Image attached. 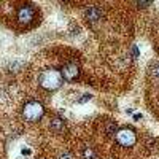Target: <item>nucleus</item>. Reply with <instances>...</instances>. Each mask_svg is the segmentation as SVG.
Here are the masks:
<instances>
[{"label": "nucleus", "instance_id": "nucleus-1", "mask_svg": "<svg viewBox=\"0 0 159 159\" xmlns=\"http://www.w3.org/2000/svg\"><path fill=\"white\" fill-rule=\"evenodd\" d=\"M62 73L56 69H51V70H46L40 75V86L43 89H48V91H56L62 86Z\"/></svg>", "mask_w": 159, "mask_h": 159}, {"label": "nucleus", "instance_id": "nucleus-2", "mask_svg": "<svg viewBox=\"0 0 159 159\" xmlns=\"http://www.w3.org/2000/svg\"><path fill=\"white\" fill-rule=\"evenodd\" d=\"M43 113H45L43 105L40 102H37V100H30V102H27L24 105L22 115L27 121H38V119L43 116Z\"/></svg>", "mask_w": 159, "mask_h": 159}, {"label": "nucleus", "instance_id": "nucleus-3", "mask_svg": "<svg viewBox=\"0 0 159 159\" xmlns=\"http://www.w3.org/2000/svg\"><path fill=\"white\" fill-rule=\"evenodd\" d=\"M116 140L119 145H123V147H132V145H135L137 142V137H135V132L132 129H119L116 132Z\"/></svg>", "mask_w": 159, "mask_h": 159}, {"label": "nucleus", "instance_id": "nucleus-4", "mask_svg": "<svg viewBox=\"0 0 159 159\" xmlns=\"http://www.w3.org/2000/svg\"><path fill=\"white\" fill-rule=\"evenodd\" d=\"M34 16H35V11H34V8L29 7V5L21 7L19 11H18V21H19L21 24H29V22L34 19Z\"/></svg>", "mask_w": 159, "mask_h": 159}, {"label": "nucleus", "instance_id": "nucleus-5", "mask_svg": "<svg viewBox=\"0 0 159 159\" xmlns=\"http://www.w3.org/2000/svg\"><path fill=\"white\" fill-rule=\"evenodd\" d=\"M61 73H62V78H65V80H75L80 75V69L76 64H67L62 67Z\"/></svg>", "mask_w": 159, "mask_h": 159}, {"label": "nucleus", "instance_id": "nucleus-6", "mask_svg": "<svg viewBox=\"0 0 159 159\" xmlns=\"http://www.w3.org/2000/svg\"><path fill=\"white\" fill-rule=\"evenodd\" d=\"M84 16H86V19H88L91 24H97V22H100V19H102L103 15H102V10H100V8H97V7H91V8L86 10Z\"/></svg>", "mask_w": 159, "mask_h": 159}, {"label": "nucleus", "instance_id": "nucleus-7", "mask_svg": "<svg viewBox=\"0 0 159 159\" xmlns=\"http://www.w3.org/2000/svg\"><path fill=\"white\" fill-rule=\"evenodd\" d=\"M49 126H51V130H54L56 134H64L65 132V123L61 118H52Z\"/></svg>", "mask_w": 159, "mask_h": 159}, {"label": "nucleus", "instance_id": "nucleus-8", "mask_svg": "<svg viewBox=\"0 0 159 159\" xmlns=\"http://www.w3.org/2000/svg\"><path fill=\"white\" fill-rule=\"evenodd\" d=\"M83 157L84 159H97V156H96V153H94V150H92V148H84Z\"/></svg>", "mask_w": 159, "mask_h": 159}, {"label": "nucleus", "instance_id": "nucleus-9", "mask_svg": "<svg viewBox=\"0 0 159 159\" xmlns=\"http://www.w3.org/2000/svg\"><path fill=\"white\" fill-rule=\"evenodd\" d=\"M115 132H116V124H115V123H108V124H107V135L113 137Z\"/></svg>", "mask_w": 159, "mask_h": 159}, {"label": "nucleus", "instance_id": "nucleus-10", "mask_svg": "<svg viewBox=\"0 0 159 159\" xmlns=\"http://www.w3.org/2000/svg\"><path fill=\"white\" fill-rule=\"evenodd\" d=\"M151 3L150 2H137V7L139 8H147V7H150Z\"/></svg>", "mask_w": 159, "mask_h": 159}, {"label": "nucleus", "instance_id": "nucleus-11", "mask_svg": "<svg viewBox=\"0 0 159 159\" xmlns=\"http://www.w3.org/2000/svg\"><path fill=\"white\" fill-rule=\"evenodd\" d=\"M89 99H91V96H89V94H84V96H83L81 99H80L78 102H80V103H84V102H88Z\"/></svg>", "mask_w": 159, "mask_h": 159}, {"label": "nucleus", "instance_id": "nucleus-12", "mask_svg": "<svg viewBox=\"0 0 159 159\" xmlns=\"http://www.w3.org/2000/svg\"><path fill=\"white\" fill-rule=\"evenodd\" d=\"M153 75L159 78V64H156V65H154V67H153Z\"/></svg>", "mask_w": 159, "mask_h": 159}, {"label": "nucleus", "instance_id": "nucleus-13", "mask_svg": "<svg viewBox=\"0 0 159 159\" xmlns=\"http://www.w3.org/2000/svg\"><path fill=\"white\" fill-rule=\"evenodd\" d=\"M59 159H73V157H72V154H69V153H62V154L59 156Z\"/></svg>", "mask_w": 159, "mask_h": 159}, {"label": "nucleus", "instance_id": "nucleus-14", "mask_svg": "<svg viewBox=\"0 0 159 159\" xmlns=\"http://www.w3.org/2000/svg\"><path fill=\"white\" fill-rule=\"evenodd\" d=\"M22 154H30V151H29V150H25V148H24V150H22Z\"/></svg>", "mask_w": 159, "mask_h": 159}]
</instances>
